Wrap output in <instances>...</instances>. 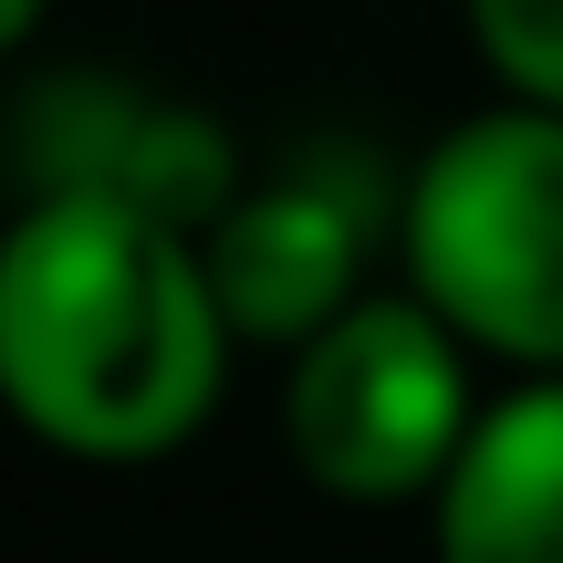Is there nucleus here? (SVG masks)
Here are the masks:
<instances>
[{"label": "nucleus", "instance_id": "f257e3e1", "mask_svg": "<svg viewBox=\"0 0 563 563\" xmlns=\"http://www.w3.org/2000/svg\"><path fill=\"white\" fill-rule=\"evenodd\" d=\"M230 323L199 241L104 188H42L0 230V407L95 470L167 460L230 386Z\"/></svg>", "mask_w": 563, "mask_h": 563}, {"label": "nucleus", "instance_id": "f03ea898", "mask_svg": "<svg viewBox=\"0 0 563 563\" xmlns=\"http://www.w3.org/2000/svg\"><path fill=\"white\" fill-rule=\"evenodd\" d=\"M407 302L439 313L470 355L563 376V115L481 104L418 157L397 209Z\"/></svg>", "mask_w": 563, "mask_h": 563}, {"label": "nucleus", "instance_id": "7ed1b4c3", "mask_svg": "<svg viewBox=\"0 0 563 563\" xmlns=\"http://www.w3.org/2000/svg\"><path fill=\"white\" fill-rule=\"evenodd\" d=\"M481 397H470V344L407 292H365L334 334H313L282 376V449L323 501L397 511L439 501L460 470Z\"/></svg>", "mask_w": 563, "mask_h": 563}, {"label": "nucleus", "instance_id": "20e7f679", "mask_svg": "<svg viewBox=\"0 0 563 563\" xmlns=\"http://www.w3.org/2000/svg\"><path fill=\"white\" fill-rule=\"evenodd\" d=\"M199 262H209L230 344L302 355L365 302V220L323 178H272V188H241V209L199 241Z\"/></svg>", "mask_w": 563, "mask_h": 563}, {"label": "nucleus", "instance_id": "39448f33", "mask_svg": "<svg viewBox=\"0 0 563 563\" xmlns=\"http://www.w3.org/2000/svg\"><path fill=\"white\" fill-rule=\"evenodd\" d=\"M439 563H563V376L481 407L449 490L428 501Z\"/></svg>", "mask_w": 563, "mask_h": 563}, {"label": "nucleus", "instance_id": "423d86ee", "mask_svg": "<svg viewBox=\"0 0 563 563\" xmlns=\"http://www.w3.org/2000/svg\"><path fill=\"white\" fill-rule=\"evenodd\" d=\"M470 53L501 74V104L563 115V0H481L470 11Z\"/></svg>", "mask_w": 563, "mask_h": 563}, {"label": "nucleus", "instance_id": "0eeeda50", "mask_svg": "<svg viewBox=\"0 0 563 563\" xmlns=\"http://www.w3.org/2000/svg\"><path fill=\"white\" fill-rule=\"evenodd\" d=\"M32 32H42V11H32V0H0V63H11Z\"/></svg>", "mask_w": 563, "mask_h": 563}]
</instances>
